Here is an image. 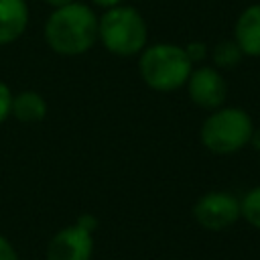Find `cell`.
<instances>
[{
	"instance_id": "10",
	"label": "cell",
	"mask_w": 260,
	"mask_h": 260,
	"mask_svg": "<svg viewBox=\"0 0 260 260\" xmlns=\"http://www.w3.org/2000/svg\"><path fill=\"white\" fill-rule=\"evenodd\" d=\"M10 114L22 124H37L47 116V102L37 91H20L12 95Z\"/></svg>"
},
{
	"instance_id": "7",
	"label": "cell",
	"mask_w": 260,
	"mask_h": 260,
	"mask_svg": "<svg viewBox=\"0 0 260 260\" xmlns=\"http://www.w3.org/2000/svg\"><path fill=\"white\" fill-rule=\"evenodd\" d=\"M189 98L203 110H217L228 98V83L215 67H197L187 79Z\"/></svg>"
},
{
	"instance_id": "12",
	"label": "cell",
	"mask_w": 260,
	"mask_h": 260,
	"mask_svg": "<svg viewBox=\"0 0 260 260\" xmlns=\"http://www.w3.org/2000/svg\"><path fill=\"white\" fill-rule=\"evenodd\" d=\"M240 215L254 228L260 230V185L244 195L240 201Z\"/></svg>"
},
{
	"instance_id": "14",
	"label": "cell",
	"mask_w": 260,
	"mask_h": 260,
	"mask_svg": "<svg viewBox=\"0 0 260 260\" xmlns=\"http://www.w3.org/2000/svg\"><path fill=\"white\" fill-rule=\"evenodd\" d=\"M183 49H185V53H187V57H189L191 63H197V61L205 59V53H207L205 45L199 43V41H191V43H189L187 47H183Z\"/></svg>"
},
{
	"instance_id": "15",
	"label": "cell",
	"mask_w": 260,
	"mask_h": 260,
	"mask_svg": "<svg viewBox=\"0 0 260 260\" xmlns=\"http://www.w3.org/2000/svg\"><path fill=\"white\" fill-rule=\"evenodd\" d=\"M0 260H18L14 246L0 234Z\"/></svg>"
},
{
	"instance_id": "13",
	"label": "cell",
	"mask_w": 260,
	"mask_h": 260,
	"mask_svg": "<svg viewBox=\"0 0 260 260\" xmlns=\"http://www.w3.org/2000/svg\"><path fill=\"white\" fill-rule=\"evenodd\" d=\"M10 106H12V93H10V87L0 79V124L8 118V114H10Z\"/></svg>"
},
{
	"instance_id": "2",
	"label": "cell",
	"mask_w": 260,
	"mask_h": 260,
	"mask_svg": "<svg viewBox=\"0 0 260 260\" xmlns=\"http://www.w3.org/2000/svg\"><path fill=\"white\" fill-rule=\"evenodd\" d=\"M144 83L154 91H175L183 87L193 71V63L179 45L156 43L148 47L138 61Z\"/></svg>"
},
{
	"instance_id": "6",
	"label": "cell",
	"mask_w": 260,
	"mask_h": 260,
	"mask_svg": "<svg viewBox=\"0 0 260 260\" xmlns=\"http://www.w3.org/2000/svg\"><path fill=\"white\" fill-rule=\"evenodd\" d=\"M193 215L205 230H225L240 217V201L225 191H209L195 201Z\"/></svg>"
},
{
	"instance_id": "8",
	"label": "cell",
	"mask_w": 260,
	"mask_h": 260,
	"mask_svg": "<svg viewBox=\"0 0 260 260\" xmlns=\"http://www.w3.org/2000/svg\"><path fill=\"white\" fill-rule=\"evenodd\" d=\"M236 43L248 57H260V4L244 8L236 20Z\"/></svg>"
},
{
	"instance_id": "3",
	"label": "cell",
	"mask_w": 260,
	"mask_h": 260,
	"mask_svg": "<svg viewBox=\"0 0 260 260\" xmlns=\"http://www.w3.org/2000/svg\"><path fill=\"white\" fill-rule=\"evenodd\" d=\"M98 39L110 53L118 57H132L144 49L148 28L136 8L118 4L98 18Z\"/></svg>"
},
{
	"instance_id": "18",
	"label": "cell",
	"mask_w": 260,
	"mask_h": 260,
	"mask_svg": "<svg viewBox=\"0 0 260 260\" xmlns=\"http://www.w3.org/2000/svg\"><path fill=\"white\" fill-rule=\"evenodd\" d=\"M47 4H51V6H55V8H59V6H65V4H69V2H73V0H45Z\"/></svg>"
},
{
	"instance_id": "1",
	"label": "cell",
	"mask_w": 260,
	"mask_h": 260,
	"mask_svg": "<svg viewBox=\"0 0 260 260\" xmlns=\"http://www.w3.org/2000/svg\"><path fill=\"white\" fill-rule=\"evenodd\" d=\"M45 39L59 55H81L98 41V16L89 6L73 0L51 12L45 22Z\"/></svg>"
},
{
	"instance_id": "16",
	"label": "cell",
	"mask_w": 260,
	"mask_h": 260,
	"mask_svg": "<svg viewBox=\"0 0 260 260\" xmlns=\"http://www.w3.org/2000/svg\"><path fill=\"white\" fill-rule=\"evenodd\" d=\"M95 6H102V8H112V6H118L122 0H91Z\"/></svg>"
},
{
	"instance_id": "9",
	"label": "cell",
	"mask_w": 260,
	"mask_h": 260,
	"mask_svg": "<svg viewBox=\"0 0 260 260\" xmlns=\"http://www.w3.org/2000/svg\"><path fill=\"white\" fill-rule=\"evenodd\" d=\"M28 24L24 0H0V45L14 43Z\"/></svg>"
},
{
	"instance_id": "4",
	"label": "cell",
	"mask_w": 260,
	"mask_h": 260,
	"mask_svg": "<svg viewBox=\"0 0 260 260\" xmlns=\"http://www.w3.org/2000/svg\"><path fill=\"white\" fill-rule=\"evenodd\" d=\"M254 132L252 118L242 108H217L201 126V142L215 154H232L244 148Z\"/></svg>"
},
{
	"instance_id": "17",
	"label": "cell",
	"mask_w": 260,
	"mask_h": 260,
	"mask_svg": "<svg viewBox=\"0 0 260 260\" xmlns=\"http://www.w3.org/2000/svg\"><path fill=\"white\" fill-rule=\"evenodd\" d=\"M250 142H252V146H254L256 150H260V130H254V132H252Z\"/></svg>"
},
{
	"instance_id": "11",
	"label": "cell",
	"mask_w": 260,
	"mask_h": 260,
	"mask_svg": "<svg viewBox=\"0 0 260 260\" xmlns=\"http://www.w3.org/2000/svg\"><path fill=\"white\" fill-rule=\"evenodd\" d=\"M242 57H244V53H242V49L236 41H219L211 51L213 63L217 67H223V69L236 67L242 61Z\"/></svg>"
},
{
	"instance_id": "5",
	"label": "cell",
	"mask_w": 260,
	"mask_h": 260,
	"mask_svg": "<svg viewBox=\"0 0 260 260\" xmlns=\"http://www.w3.org/2000/svg\"><path fill=\"white\" fill-rule=\"evenodd\" d=\"M95 219L83 215L77 223L57 232L47 246V260H91Z\"/></svg>"
}]
</instances>
